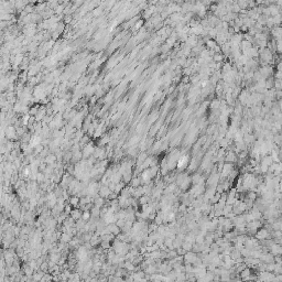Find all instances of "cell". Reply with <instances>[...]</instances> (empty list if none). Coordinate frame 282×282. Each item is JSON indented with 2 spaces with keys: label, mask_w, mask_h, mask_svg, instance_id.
Returning a JSON list of instances; mask_svg holds the SVG:
<instances>
[{
  "label": "cell",
  "mask_w": 282,
  "mask_h": 282,
  "mask_svg": "<svg viewBox=\"0 0 282 282\" xmlns=\"http://www.w3.org/2000/svg\"><path fill=\"white\" fill-rule=\"evenodd\" d=\"M90 217H92V212L88 211V210H85L84 212H83V214H82V219H84L85 222H88Z\"/></svg>",
  "instance_id": "cell-10"
},
{
  "label": "cell",
  "mask_w": 282,
  "mask_h": 282,
  "mask_svg": "<svg viewBox=\"0 0 282 282\" xmlns=\"http://www.w3.org/2000/svg\"><path fill=\"white\" fill-rule=\"evenodd\" d=\"M133 262H132V261H126V262H125V268H126L127 270H129V271H133L136 268H134V266H133Z\"/></svg>",
  "instance_id": "cell-12"
},
{
  "label": "cell",
  "mask_w": 282,
  "mask_h": 282,
  "mask_svg": "<svg viewBox=\"0 0 282 282\" xmlns=\"http://www.w3.org/2000/svg\"><path fill=\"white\" fill-rule=\"evenodd\" d=\"M68 202L71 203L72 206H74V207H78V203L81 202V198H79L77 195H73L68 198Z\"/></svg>",
  "instance_id": "cell-6"
},
{
  "label": "cell",
  "mask_w": 282,
  "mask_h": 282,
  "mask_svg": "<svg viewBox=\"0 0 282 282\" xmlns=\"http://www.w3.org/2000/svg\"><path fill=\"white\" fill-rule=\"evenodd\" d=\"M139 202H140V205H144L149 203V197L148 195H142L140 198H139Z\"/></svg>",
  "instance_id": "cell-14"
},
{
  "label": "cell",
  "mask_w": 282,
  "mask_h": 282,
  "mask_svg": "<svg viewBox=\"0 0 282 282\" xmlns=\"http://www.w3.org/2000/svg\"><path fill=\"white\" fill-rule=\"evenodd\" d=\"M50 268H48V262H43L40 264V270H42V271H47Z\"/></svg>",
  "instance_id": "cell-16"
},
{
  "label": "cell",
  "mask_w": 282,
  "mask_h": 282,
  "mask_svg": "<svg viewBox=\"0 0 282 282\" xmlns=\"http://www.w3.org/2000/svg\"><path fill=\"white\" fill-rule=\"evenodd\" d=\"M56 159H57V156L56 155H53V154H48L46 158L44 159V162L46 163V164H48V165H51V164H54L55 163V161H56Z\"/></svg>",
  "instance_id": "cell-7"
},
{
  "label": "cell",
  "mask_w": 282,
  "mask_h": 282,
  "mask_svg": "<svg viewBox=\"0 0 282 282\" xmlns=\"http://www.w3.org/2000/svg\"><path fill=\"white\" fill-rule=\"evenodd\" d=\"M71 217L74 220H79V218H82V211L78 210V207H75L71 212Z\"/></svg>",
  "instance_id": "cell-5"
},
{
  "label": "cell",
  "mask_w": 282,
  "mask_h": 282,
  "mask_svg": "<svg viewBox=\"0 0 282 282\" xmlns=\"http://www.w3.org/2000/svg\"><path fill=\"white\" fill-rule=\"evenodd\" d=\"M71 212H72V205H71V203H66L65 204V207H64V213L67 214V215H71Z\"/></svg>",
  "instance_id": "cell-15"
},
{
  "label": "cell",
  "mask_w": 282,
  "mask_h": 282,
  "mask_svg": "<svg viewBox=\"0 0 282 282\" xmlns=\"http://www.w3.org/2000/svg\"><path fill=\"white\" fill-rule=\"evenodd\" d=\"M111 192H113V191H111V190L109 189V186L106 184V185H103V186L99 189L98 194H99V196H102V197H104V198H108V196L110 195Z\"/></svg>",
  "instance_id": "cell-1"
},
{
  "label": "cell",
  "mask_w": 282,
  "mask_h": 282,
  "mask_svg": "<svg viewBox=\"0 0 282 282\" xmlns=\"http://www.w3.org/2000/svg\"><path fill=\"white\" fill-rule=\"evenodd\" d=\"M3 259H5L6 263L8 264L9 267H10V266H12V262H13V256H12V255H11V253H10L9 251L5 253V256H3Z\"/></svg>",
  "instance_id": "cell-8"
},
{
  "label": "cell",
  "mask_w": 282,
  "mask_h": 282,
  "mask_svg": "<svg viewBox=\"0 0 282 282\" xmlns=\"http://www.w3.org/2000/svg\"><path fill=\"white\" fill-rule=\"evenodd\" d=\"M94 152H95V148H94L90 143L86 144L85 148L83 149V158H87L88 155L94 154Z\"/></svg>",
  "instance_id": "cell-3"
},
{
  "label": "cell",
  "mask_w": 282,
  "mask_h": 282,
  "mask_svg": "<svg viewBox=\"0 0 282 282\" xmlns=\"http://www.w3.org/2000/svg\"><path fill=\"white\" fill-rule=\"evenodd\" d=\"M141 182L142 183H145V184H148L149 182H150V180L152 179V175H151V173H150V171H149V170H145V171H143L142 172V174H141Z\"/></svg>",
  "instance_id": "cell-4"
},
{
  "label": "cell",
  "mask_w": 282,
  "mask_h": 282,
  "mask_svg": "<svg viewBox=\"0 0 282 282\" xmlns=\"http://www.w3.org/2000/svg\"><path fill=\"white\" fill-rule=\"evenodd\" d=\"M141 177H134V179H132L131 180V186H133V187H138V186H140L141 185Z\"/></svg>",
  "instance_id": "cell-11"
},
{
  "label": "cell",
  "mask_w": 282,
  "mask_h": 282,
  "mask_svg": "<svg viewBox=\"0 0 282 282\" xmlns=\"http://www.w3.org/2000/svg\"><path fill=\"white\" fill-rule=\"evenodd\" d=\"M187 162H189V156H183V158H181L179 160V162H177V166H179L180 169H183V166L186 165Z\"/></svg>",
  "instance_id": "cell-9"
},
{
  "label": "cell",
  "mask_w": 282,
  "mask_h": 282,
  "mask_svg": "<svg viewBox=\"0 0 282 282\" xmlns=\"http://www.w3.org/2000/svg\"><path fill=\"white\" fill-rule=\"evenodd\" d=\"M272 35L277 41L282 40V28L281 27H273L272 29Z\"/></svg>",
  "instance_id": "cell-2"
},
{
  "label": "cell",
  "mask_w": 282,
  "mask_h": 282,
  "mask_svg": "<svg viewBox=\"0 0 282 282\" xmlns=\"http://www.w3.org/2000/svg\"><path fill=\"white\" fill-rule=\"evenodd\" d=\"M61 259V256L58 255V253H55V252H53V253H51V256H50V260H52V261H54V262H58V260Z\"/></svg>",
  "instance_id": "cell-13"
}]
</instances>
